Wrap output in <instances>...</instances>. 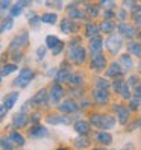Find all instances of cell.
<instances>
[{
	"label": "cell",
	"instance_id": "cell-17",
	"mask_svg": "<svg viewBox=\"0 0 141 150\" xmlns=\"http://www.w3.org/2000/svg\"><path fill=\"white\" fill-rule=\"evenodd\" d=\"M118 74H121V64L120 62H112L111 67L106 70V76L108 77H117Z\"/></svg>",
	"mask_w": 141,
	"mask_h": 150
},
{
	"label": "cell",
	"instance_id": "cell-30",
	"mask_svg": "<svg viewBox=\"0 0 141 150\" xmlns=\"http://www.w3.org/2000/svg\"><path fill=\"white\" fill-rule=\"evenodd\" d=\"M100 28H102V32H105V33H111L112 30H114V23L112 21H109V20H105L102 24H100Z\"/></svg>",
	"mask_w": 141,
	"mask_h": 150
},
{
	"label": "cell",
	"instance_id": "cell-47",
	"mask_svg": "<svg viewBox=\"0 0 141 150\" xmlns=\"http://www.w3.org/2000/svg\"><path fill=\"white\" fill-rule=\"evenodd\" d=\"M17 3H18L20 6H23V8H24V6H28V5L30 3V0H18Z\"/></svg>",
	"mask_w": 141,
	"mask_h": 150
},
{
	"label": "cell",
	"instance_id": "cell-55",
	"mask_svg": "<svg viewBox=\"0 0 141 150\" xmlns=\"http://www.w3.org/2000/svg\"><path fill=\"white\" fill-rule=\"evenodd\" d=\"M59 150H65V149H59Z\"/></svg>",
	"mask_w": 141,
	"mask_h": 150
},
{
	"label": "cell",
	"instance_id": "cell-22",
	"mask_svg": "<svg viewBox=\"0 0 141 150\" xmlns=\"http://www.w3.org/2000/svg\"><path fill=\"white\" fill-rule=\"evenodd\" d=\"M96 139L99 141V143H102V144H105V146H109L111 143H112V138H111V135L108 134V132H100V134H97L96 135Z\"/></svg>",
	"mask_w": 141,
	"mask_h": 150
},
{
	"label": "cell",
	"instance_id": "cell-53",
	"mask_svg": "<svg viewBox=\"0 0 141 150\" xmlns=\"http://www.w3.org/2000/svg\"><path fill=\"white\" fill-rule=\"evenodd\" d=\"M135 20H137V24H138V26H141V17H137Z\"/></svg>",
	"mask_w": 141,
	"mask_h": 150
},
{
	"label": "cell",
	"instance_id": "cell-54",
	"mask_svg": "<svg viewBox=\"0 0 141 150\" xmlns=\"http://www.w3.org/2000/svg\"><path fill=\"white\" fill-rule=\"evenodd\" d=\"M93 150H105V149H93Z\"/></svg>",
	"mask_w": 141,
	"mask_h": 150
},
{
	"label": "cell",
	"instance_id": "cell-23",
	"mask_svg": "<svg viewBox=\"0 0 141 150\" xmlns=\"http://www.w3.org/2000/svg\"><path fill=\"white\" fill-rule=\"evenodd\" d=\"M58 20V15L53 14V12H46L41 15V21L43 23H49V24H55Z\"/></svg>",
	"mask_w": 141,
	"mask_h": 150
},
{
	"label": "cell",
	"instance_id": "cell-40",
	"mask_svg": "<svg viewBox=\"0 0 141 150\" xmlns=\"http://www.w3.org/2000/svg\"><path fill=\"white\" fill-rule=\"evenodd\" d=\"M62 49H64V42L61 41V42L58 44V46H56V47L53 49V55H55V56H56V55H59L61 52H62Z\"/></svg>",
	"mask_w": 141,
	"mask_h": 150
},
{
	"label": "cell",
	"instance_id": "cell-20",
	"mask_svg": "<svg viewBox=\"0 0 141 150\" xmlns=\"http://www.w3.org/2000/svg\"><path fill=\"white\" fill-rule=\"evenodd\" d=\"M49 125H68V118L67 117H59V115H50L46 118Z\"/></svg>",
	"mask_w": 141,
	"mask_h": 150
},
{
	"label": "cell",
	"instance_id": "cell-14",
	"mask_svg": "<svg viewBox=\"0 0 141 150\" xmlns=\"http://www.w3.org/2000/svg\"><path fill=\"white\" fill-rule=\"evenodd\" d=\"M59 111H61V112H70V114H74V112H77V105H76L73 100H65V102L59 106Z\"/></svg>",
	"mask_w": 141,
	"mask_h": 150
},
{
	"label": "cell",
	"instance_id": "cell-10",
	"mask_svg": "<svg viewBox=\"0 0 141 150\" xmlns=\"http://www.w3.org/2000/svg\"><path fill=\"white\" fill-rule=\"evenodd\" d=\"M115 111H117L120 125H126V121H128V118H129V109H128L126 106H121V105H118V106H115Z\"/></svg>",
	"mask_w": 141,
	"mask_h": 150
},
{
	"label": "cell",
	"instance_id": "cell-3",
	"mask_svg": "<svg viewBox=\"0 0 141 150\" xmlns=\"http://www.w3.org/2000/svg\"><path fill=\"white\" fill-rule=\"evenodd\" d=\"M28 40H29V33L28 32H23L20 35H17V37L12 40V42L9 44V50H20V49H23L26 44H28Z\"/></svg>",
	"mask_w": 141,
	"mask_h": 150
},
{
	"label": "cell",
	"instance_id": "cell-26",
	"mask_svg": "<svg viewBox=\"0 0 141 150\" xmlns=\"http://www.w3.org/2000/svg\"><path fill=\"white\" fill-rule=\"evenodd\" d=\"M70 77H72V74H70L68 70H59L56 81L58 82H70Z\"/></svg>",
	"mask_w": 141,
	"mask_h": 150
},
{
	"label": "cell",
	"instance_id": "cell-16",
	"mask_svg": "<svg viewBox=\"0 0 141 150\" xmlns=\"http://www.w3.org/2000/svg\"><path fill=\"white\" fill-rule=\"evenodd\" d=\"M17 99H18V93L17 91H14V93H9L6 97H5V102H3V106L6 108V109H11L14 105H15V102H17Z\"/></svg>",
	"mask_w": 141,
	"mask_h": 150
},
{
	"label": "cell",
	"instance_id": "cell-42",
	"mask_svg": "<svg viewBox=\"0 0 141 150\" xmlns=\"http://www.w3.org/2000/svg\"><path fill=\"white\" fill-rule=\"evenodd\" d=\"M46 52H47V47H44V46L38 47V50H37V55H38V58H43V56H46Z\"/></svg>",
	"mask_w": 141,
	"mask_h": 150
},
{
	"label": "cell",
	"instance_id": "cell-50",
	"mask_svg": "<svg viewBox=\"0 0 141 150\" xmlns=\"http://www.w3.org/2000/svg\"><path fill=\"white\" fill-rule=\"evenodd\" d=\"M134 93H135V96H137V97H141V83L135 88V91H134Z\"/></svg>",
	"mask_w": 141,
	"mask_h": 150
},
{
	"label": "cell",
	"instance_id": "cell-4",
	"mask_svg": "<svg viewBox=\"0 0 141 150\" xmlns=\"http://www.w3.org/2000/svg\"><path fill=\"white\" fill-rule=\"evenodd\" d=\"M121 44H123V40H121V37H118V35H111V37L106 40V47H108V50L111 52V53L120 52Z\"/></svg>",
	"mask_w": 141,
	"mask_h": 150
},
{
	"label": "cell",
	"instance_id": "cell-15",
	"mask_svg": "<svg viewBox=\"0 0 141 150\" xmlns=\"http://www.w3.org/2000/svg\"><path fill=\"white\" fill-rule=\"evenodd\" d=\"M29 135H30L32 138H41V137H44V135H47V130H46V127L41 126V125H35V126L29 130Z\"/></svg>",
	"mask_w": 141,
	"mask_h": 150
},
{
	"label": "cell",
	"instance_id": "cell-39",
	"mask_svg": "<svg viewBox=\"0 0 141 150\" xmlns=\"http://www.w3.org/2000/svg\"><path fill=\"white\" fill-rule=\"evenodd\" d=\"M82 82V74H72V77H70V83H81Z\"/></svg>",
	"mask_w": 141,
	"mask_h": 150
},
{
	"label": "cell",
	"instance_id": "cell-33",
	"mask_svg": "<svg viewBox=\"0 0 141 150\" xmlns=\"http://www.w3.org/2000/svg\"><path fill=\"white\" fill-rule=\"evenodd\" d=\"M96 88H99V90H108V88H109V82H106L102 77H97V79H96Z\"/></svg>",
	"mask_w": 141,
	"mask_h": 150
},
{
	"label": "cell",
	"instance_id": "cell-13",
	"mask_svg": "<svg viewBox=\"0 0 141 150\" xmlns=\"http://www.w3.org/2000/svg\"><path fill=\"white\" fill-rule=\"evenodd\" d=\"M90 126H91V125H88L86 121L79 120V121L74 123V130L77 132L79 135H86L88 132H90Z\"/></svg>",
	"mask_w": 141,
	"mask_h": 150
},
{
	"label": "cell",
	"instance_id": "cell-21",
	"mask_svg": "<svg viewBox=\"0 0 141 150\" xmlns=\"http://www.w3.org/2000/svg\"><path fill=\"white\" fill-rule=\"evenodd\" d=\"M115 126V118L111 115H103L102 117V129H112Z\"/></svg>",
	"mask_w": 141,
	"mask_h": 150
},
{
	"label": "cell",
	"instance_id": "cell-5",
	"mask_svg": "<svg viewBox=\"0 0 141 150\" xmlns=\"http://www.w3.org/2000/svg\"><path fill=\"white\" fill-rule=\"evenodd\" d=\"M102 47H103V42H102L100 37H93L90 40V52L93 56L102 55Z\"/></svg>",
	"mask_w": 141,
	"mask_h": 150
},
{
	"label": "cell",
	"instance_id": "cell-31",
	"mask_svg": "<svg viewBox=\"0 0 141 150\" xmlns=\"http://www.w3.org/2000/svg\"><path fill=\"white\" fill-rule=\"evenodd\" d=\"M73 144H74L77 149H79V147L82 149V147H88V146H90V141H88V139H85V138L81 135L79 138H76V139L73 141Z\"/></svg>",
	"mask_w": 141,
	"mask_h": 150
},
{
	"label": "cell",
	"instance_id": "cell-2",
	"mask_svg": "<svg viewBox=\"0 0 141 150\" xmlns=\"http://www.w3.org/2000/svg\"><path fill=\"white\" fill-rule=\"evenodd\" d=\"M85 49H82L81 46H76V47H72L68 52V59H72L74 64H82L85 61Z\"/></svg>",
	"mask_w": 141,
	"mask_h": 150
},
{
	"label": "cell",
	"instance_id": "cell-6",
	"mask_svg": "<svg viewBox=\"0 0 141 150\" xmlns=\"http://www.w3.org/2000/svg\"><path fill=\"white\" fill-rule=\"evenodd\" d=\"M64 96V90L61 88V85H53L50 90V94H49V100H52V103H59V100L62 99Z\"/></svg>",
	"mask_w": 141,
	"mask_h": 150
},
{
	"label": "cell",
	"instance_id": "cell-38",
	"mask_svg": "<svg viewBox=\"0 0 141 150\" xmlns=\"http://www.w3.org/2000/svg\"><path fill=\"white\" fill-rule=\"evenodd\" d=\"M2 149L3 150H12V144H11V138L8 139L6 137L2 138Z\"/></svg>",
	"mask_w": 141,
	"mask_h": 150
},
{
	"label": "cell",
	"instance_id": "cell-18",
	"mask_svg": "<svg viewBox=\"0 0 141 150\" xmlns=\"http://www.w3.org/2000/svg\"><path fill=\"white\" fill-rule=\"evenodd\" d=\"M76 24L70 20V18H65L62 20V23H61V30H62L64 33H70V32H76Z\"/></svg>",
	"mask_w": 141,
	"mask_h": 150
},
{
	"label": "cell",
	"instance_id": "cell-7",
	"mask_svg": "<svg viewBox=\"0 0 141 150\" xmlns=\"http://www.w3.org/2000/svg\"><path fill=\"white\" fill-rule=\"evenodd\" d=\"M30 103L35 105V106H43V105H46L47 103V91L46 90H40L30 99Z\"/></svg>",
	"mask_w": 141,
	"mask_h": 150
},
{
	"label": "cell",
	"instance_id": "cell-19",
	"mask_svg": "<svg viewBox=\"0 0 141 150\" xmlns=\"http://www.w3.org/2000/svg\"><path fill=\"white\" fill-rule=\"evenodd\" d=\"M68 18H77V20H82L84 18V12L81 9H77L76 3L70 5V8H68Z\"/></svg>",
	"mask_w": 141,
	"mask_h": 150
},
{
	"label": "cell",
	"instance_id": "cell-51",
	"mask_svg": "<svg viewBox=\"0 0 141 150\" xmlns=\"http://www.w3.org/2000/svg\"><path fill=\"white\" fill-rule=\"evenodd\" d=\"M137 81H138V79H137V77H135V76H134V77H132V79H130V81H129V82H128V85H132V83H135V82H137Z\"/></svg>",
	"mask_w": 141,
	"mask_h": 150
},
{
	"label": "cell",
	"instance_id": "cell-9",
	"mask_svg": "<svg viewBox=\"0 0 141 150\" xmlns=\"http://www.w3.org/2000/svg\"><path fill=\"white\" fill-rule=\"evenodd\" d=\"M28 121H29L28 114H26V112H20V114H17V115L14 117L12 126L14 127H23V126H26V123H28Z\"/></svg>",
	"mask_w": 141,
	"mask_h": 150
},
{
	"label": "cell",
	"instance_id": "cell-44",
	"mask_svg": "<svg viewBox=\"0 0 141 150\" xmlns=\"http://www.w3.org/2000/svg\"><path fill=\"white\" fill-rule=\"evenodd\" d=\"M137 5H135V0H126L125 2V8H130V9H134Z\"/></svg>",
	"mask_w": 141,
	"mask_h": 150
},
{
	"label": "cell",
	"instance_id": "cell-24",
	"mask_svg": "<svg viewBox=\"0 0 141 150\" xmlns=\"http://www.w3.org/2000/svg\"><path fill=\"white\" fill-rule=\"evenodd\" d=\"M59 42H61V40L58 37H55V35H47V37H46V46L49 49H52V50H53Z\"/></svg>",
	"mask_w": 141,
	"mask_h": 150
},
{
	"label": "cell",
	"instance_id": "cell-34",
	"mask_svg": "<svg viewBox=\"0 0 141 150\" xmlns=\"http://www.w3.org/2000/svg\"><path fill=\"white\" fill-rule=\"evenodd\" d=\"M14 26V20L12 18H5L3 23H2V32H6V30H11Z\"/></svg>",
	"mask_w": 141,
	"mask_h": 150
},
{
	"label": "cell",
	"instance_id": "cell-25",
	"mask_svg": "<svg viewBox=\"0 0 141 150\" xmlns=\"http://www.w3.org/2000/svg\"><path fill=\"white\" fill-rule=\"evenodd\" d=\"M9 138H11L12 143H15L17 146H23L24 144V138H23V135L20 134V132H11Z\"/></svg>",
	"mask_w": 141,
	"mask_h": 150
},
{
	"label": "cell",
	"instance_id": "cell-36",
	"mask_svg": "<svg viewBox=\"0 0 141 150\" xmlns=\"http://www.w3.org/2000/svg\"><path fill=\"white\" fill-rule=\"evenodd\" d=\"M21 11H23V6H20L18 3H15V5L11 8L9 14H11V17H17V15H20V14H21Z\"/></svg>",
	"mask_w": 141,
	"mask_h": 150
},
{
	"label": "cell",
	"instance_id": "cell-8",
	"mask_svg": "<svg viewBox=\"0 0 141 150\" xmlns=\"http://www.w3.org/2000/svg\"><path fill=\"white\" fill-rule=\"evenodd\" d=\"M93 97H94V100L97 102V103H100V105L106 103L109 100V96H108L106 90H99V88H96V90H94Z\"/></svg>",
	"mask_w": 141,
	"mask_h": 150
},
{
	"label": "cell",
	"instance_id": "cell-46",
	"mask_svg": "<svg viewBox=\"0 0 141 150\" xmlns=\"http://www.w3.org/2000/svg\"><path fill=\"white\" fill-rule=\"evenodd\" d=\"M88 12L91 14V17L97 15V6H88Z\"/></svg>",
	"mask_w": 141,
	"mask_h": 150
},
{
	"label": "cell",
	"instance_id": "cell-29",
	"mask_svg": "<svg viewBox=\"0 0 141 150\" xmlns=\"http://www.w3.org/2000/svg\"><path fill=\"white\" fill-rule=\"evenodd\" d=\"M102 117L100 114H94V115H91L90 118V125L94 126V127H102Z\"/></svg>",
	"mask_w": 141,
	"mask_h": 150
},
{
	"label": "cell",
	"instance_id": "cell-52",
	"mask_svg": "<svg viewBox=\"0 0 141 150\" xmlns=\"http://www.w3.org/2000/svg\"><path fill=\"white\" fill-rule=\"evenodd\" d=\"M5 114H6V108L3 106V105H2V118L5 117Z\"/></svg>",
	"mask_w": 141,
	"mask_h": 150
},
{
	"label": "cell",
	"instance_id": "cell-43",
	"mask_svg": "<svg viewBox=\"0 0 141 150\" xmlns=\"http://www.w3.org/2000/svg\"><path fill=\"white\" fill-rule=\"evenodd\" d=\"M102 6H105V8H114V2L112 0H102Z\"/></svg>",
	"mask_w": 141,
	"mask_h": 150
},
{
	"label": "cell",
	"instance_id": "cell-1",
	"mask_svg": "<svg viewBox=\"0 0 141 150\" xmlns=\"http://www.w3.org/2000/svg\"><path fill=\"white\" fill-rule=\"evenodd\" d=\"M32 79H33L32 70H30V68H23L21 71H20V76L12 82V85H14V86H20V88H26V86L30 83Z\"/></svg>",
	"mask_w": 141,
	"mask_h": 150
},
{
	"label": "cell",
	"instance_id": "cell-37",
	"mask_svg": "<svg viewBox=\"0 0 141 150\" xmlns=\"http://www.w3.org/2000/svg\"><path fill=\"white\" fill-rule=\"evenodd\" d=\"M46 5L53 6L56 9H61V8H62V0H46Z\"/></svg>",
	"mask_w": 141,
	"mask_h": 150
},
{
	"label": "cell",
	"instance_id": "cell-35",
	"mask_svg": "<svg viewBox=\"0 0 141 150\" xmlns=\"http://www.w3.org/2000/svg\"><path fill=\"white\" fill-rule=\"evenodd\" d=\"M17 70V67L14 65V64H11V65H5L3 68H2V77H6L8 74H11L12 71H15Z\"/></svg>",
	"mask_w": 141,
	"mask_h": 150
},
{
	"label": "cell",
	"instance_id": "cell-49",
	"mask_svg": "<svg viewBox=\"0 0 141 150\" xmlns=\"http://www.w3.org/2000/svg\"><path fill=\"white\" fill-rule=\"evenodd\" d=\"M103 15H105V18H106V20H109V18H111V17H112V12H111L109 9H106V11H105V12H103Z\"/></svg>",
	"mask_w": 141,
	"mask_h": 150
},
{
	"label": "cell",
	"instance_id": "cell-27",
	"mask_svg": "<svg viewBox=\"0 0 141 150\" xmlns=\"http://www.w3.org/2000/svg\"><path fill=\"white\" fill-rule=\"evenodd\" d=\"M120 64L123 65V68H125V70H130V68H132V59H130V56H129L128 53H126V55H121Z\"/></svg>",
	"mask_w": 141,
	"mask_h": 150
},
{
	"label": "cell",
	"instance_id": "cell-41",
	"mask_svg": "<svg viewBox=\"0 0 141 150\" xmlns=\"http://www.w3.org/2000/svg\"><path fill=\"white\" fill-rule=\"evenodd\" d=\"M12 0H2V11H6L8 8H12Z\"/></svg>",
	"mask_w": 141,
	"mask_h": 150
},
{
	"label": "cell",
	"instance_id": "cell-48",
	"mask_svg": "<svg viewBox=\"0 0 141 150\" xmlns=\"http://www.w3.org/2000/svg\"><path fill=\"white\" fill-rule=\"evenodd\" d=\"M117 17H118V18H120V20L123 21V20L126 18V12H125V11L121 9V11H118V15H117Z\"/></svg>",
	"mask_w": 141,
	"mask_h": 150
},
{
	"label": "cell",
	"instance_id": "cell-28",
	"mask_svg": "<svg viewBox=\"0 0 141 150\" xmlns=\"http://www.w3.org/2000/svg\"><path fill=\"white\" fill-rule=\"evenodd\" d=\"M128 50L130 52V53L137 55V56H141V46L138 42H129L128 44Z\"/></svg>",
	"mask_w": 141,
	"mask_h": 150
},
{
	"label": "cell",
	"instance_id": "cell-32",
	"mask_svg": "<svg viewBox=\"0 0 141 150\" xmlns=\"http://www.w3.org/2000/svg\"><path fill=\"white\" fill-rule=\"evenodd\" d=\"M97 33H99V29H97V26H96V24H88L86 26V35L90 38L97 37Z\"/></svg>",
	"mask_w": 141,
	"mask_h": 150
},
{
	"label": "cell",
	"instance_id": "cell-11",
	"mask_svg": "<svg viewBox=\"0 0 141 150\" xmlns=\"http://www.w3.org/2000/svg\"><path fill=\"white\" fill-rule=\"evenodd\" d=\"M105 64H106V58H105L103 55L93 56V59H91V68H94V70L105 68Z\"/></svg>",
	"mask_w": 141,
	"mask_h": 150
},
{
	"label": "cell",
	"instance_id": "cell-45",
	"mask_svg": "<svg viewBox=\"0 0 141 150\" xmlns=\"http://www.w3.org/2000/svg\"><path fill=\"white\" fill-rule=\"evenodd\" d=\"M132 14H134L135 18H137V17H140V15H141V6H140V5H137V6L134 8V11H132Z\"/></svg>",
	"mask_w": 141,
	"mask_h": 150
},
{
	"label": "cell",
	"instance_id": "cell-12",
	"mask_svg": "<svg viewBox=\"0 0 141 150\" xmlns=\"http://www.w3.org/2000/svg\"><path fill=\"white\" fill-rule=\"evenodd\" d=\"M118 30H120V33H123L126 38H134L135 37V33H137V30H135V28H132V26H128V24H125V23H121L120 26H118Z\"/></svg>",
	"mask_w": 141,
	"mask_h": 150
}]
</instances>
